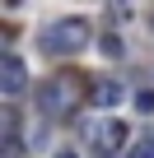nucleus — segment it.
<instances>
[{
  "label": "nucleus",
  "mask_w": 154,
  "mask_h": 158,
  "mask_svg": "<svg viewBox=\"0 0 154 158\" xmlns=\"http://www.w3.org/2000/svg\"><path fill=\"white\" fill-rule=\"evenodd\" d=\"M80 79L84 74H51L37 89V112L42 116H70L80 107Z\"/></svg>",
  "instance_id": "f257e3e1"
},
{
  "label": "nucleus",
  "mask_w": 154,
  "mask_h": 158,
  "mask_svg": "<svg viewBox=\"0 0 154 158\" xmlns=\"http://www.w3.org/2000/svg\"><path fill=\"white\" fill-rule=\"evenodd\" d=\"M89 37H94L89 19H75V14H70V19H61V23H51V28L42 33V47L56 51V56H70V51H84Z\"/></svg>",
  "instance_id": "f03ea898"
},
{
  "label": "nucleus",
  "mask_w": 154,
  "mask_h": 158,
  "mask_svg": "<svg viewBox=\"0 0 154 158\" xmlns=\"http://www.w3.org/2000/svg\"><path fill=\"white\" fill-rule=\"evenodd\" d=\"M121 144H126V121H117V116H103V121H94V126H89V149H94V153L112 158Z\"/></svg>",
  "instance_id": "7ed1b4c3"
},
{
  "label": "nucleus",
  "mask_w": 154,
  "mask_h": 158,
  "mask_svg": "<svg viewBox=\"0 0 154 158\" xmlns=\"http://www.w3.org/2000/svg\"><path fill=\"white\" fill-rule=\"evenodd\" d=\"M126 98V89L117 84V79H94V84H89V102L94 107H117Z\"/></svg>",
  "instance_id": "20e7f679"
},
{
  "label": "nucleus",
  "mask_w": 154,
  "mask_h": 158,
  "mask_svg": "<svg viewBox=\"0 0 154 158\" xmlns=\"http://www.w3.org/2000/svg\"><path fill=\"white\" fill-rule=\"evenodd\" d=\"M24 79H28V70H24V60H19V56H5V60H0V89H5L10 98L24 89Z\"/></svg>",
  "instance_id": "39448f33"
},
{
  "label": "nucleus",
  "mask_w": 154,
  "mask_h": 158,
  "mask_svg": "<svg viewBox=\"0 0 154 158\" xmlns=\"http://www.w3.org/2000/svg\"><path fill=\"white\" fill-rule=\"evenodd\" d=\"M103 56H121V42H117V37H112V33H108V37H103Z\"/></svg>",
  "instance_id": "423d86ee"
},
{
  "label": "nucleus",
  "mask_w": 154,
  "mask_h": 158,
  "mask_svg": "<svg viewBox=\"0 0 154 158\" xmlns=\"http://www.w3.org/2000/svg\"><path fill=\"white\" fill-rule=\"evenodd\" d=\"M135 107H140V112H154V93H140V98H135Z\"/></svg>",
  "instance_id": "0eeeda50"
},
{
  "label": "nucleus",
  "mask_w": 154,
  "mask_h": 158,
  "mask_svg": "<svg viewBox=\"0 0 154 158\" xmlns=\"http://www.w3.org/2000/svg\"><path fill=\"white\" fill-rule=\"evenodd\" d=\"M56 158H80V153H56Z\"/></svg>",
  "instance_id": "6e6552de"
}]
</instances>
